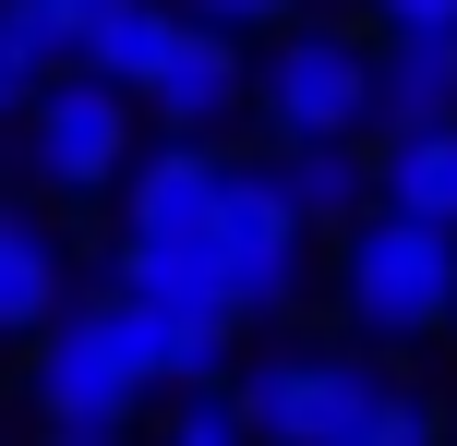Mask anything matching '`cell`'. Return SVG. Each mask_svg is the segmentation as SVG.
I'll return each instance as SVG.
<instances>
[{
  "label": "cell",
  "mask_w": 457,
  "mask_h": 446,
  "mask_svg": "<svg viewBox=\"0 0 457 446\" xmlns=\"http://www.w3.org/2000/svg\"><path fill=\"white\" fill-rule=\"evenodd\" d=\"M145 399H157V386H145V362H133V338H120L109 290H85V302L24 350V410H37V434H133Z\"/></svg>",
  "instance_id": "obj_6"
},
{
  "label": "cell",
  "mask_w": 457,
  "mask_h": 446,
  "mask_svg": "<svg viewBox=\"0 0 457 446\" xmlns=\"http://www.w3.org/2000/svg\"><path fill=\"white\" fill-rule=\"evenodd\" d=\"M445 350H457V326H445Z\"/></svg>",
  "instance_id": "obj_20"
},
{
  "label": "cell",
  "mask_w": 457,
  "mask_h": 446,
  "mask_svg": "<svg viewBox=\"0 0 457 446\" xmlns=\"http://www.w3.org/2000/svg\"><path fill=\"white\" fill-rule=\"evenodd\" d=\"M386 386H397L386 350H361V338H289V350H253L228 399H241V423L265 446H337Z\"/></svg>",
  "instance_id": "obj_7"
},
{
  "label": "cell",
  "mask_w": 457,
  "mask_h": 446,
  "mask_svg": "<svg viewBox=\"0 0 457 446\" xmlns=\"http://www.w3.org/2000/svg\"><path fill=\"white\" fill-rule=\"evenodd\" d=\"M157 446H265V434H253V423H241V399L217 386V399H169Z\"/></svg>",
  "instance_id": "obj_15"
},
{
  "label": "cell",
  "mask_w": 457,
  "mask_h": 446,
  "mask_svg": "<svg viewBox=\"0 0 457 446\" xmlns=\"http://www.w3.org/2000/svg\"><path fill=\"white\" fill-rule=\"evenodd\" d=\"M373 37H457V0H361Z\"/></svg>",
  "instance_id": "obj_17"
},
{
  "label": "cell",
  "mask_w": 457,
  "mask_h": 446,
  "mask_svg": "<svg viewBox=\"0 0 457 446\" xmlns=\"http://www.w3.org/2000/svg\"><path fill=\"white\" fill-rule=\"evenodd\" d=\"M373 85H386V133L457 121V37H373Z\"/></svg>",
  "instance_id": "obj_12"
},
{
  "label": "cell",
  "mask_w": 457,
  "mask_h": 446,
  "mask_svg": "<svg viewBox=\"0 0 457 446\" xmlns=\"http://www.w3.org/2000/svg\"><path fill=\"white\" fill-rule=\"evenodd\" d=\"M37 446H133V434H37Z\"/></svg>",
  "instance_id": "obj_19"
},
{
  "label": "cell",
  "mask_w": 457,
  "mask_h": 446,
  "mask_svg": "<svg viewBox=\"0 0 457 446\" xmlns=\"http://www.w3.org/2000/svg\"><path fill=\"white\" fill-rule=\"evenodd\" d=\"M48 13H61V37H72V61H85L96 37H109V24H133L145 0H48Z\"/></svg>",
  "instance_id": "obj_18"
},
{
  "label": "cell",
  "mask_w": 457,
  "mask_h": 446,
  "mask_svg": "<svg viewBox=\"0 0 457 446\" xmlns=\"http://www.w3.org/2000/svg\"><path fill=\"white\" fill-rule=\"evenodd\" d=\"M325 314L361 350H386V362L397 350H445V326H457V241L373 206L361 230L325 241Z\"/></svg>",
  "instance_id": "obj_2"
},
{
  "label": "cell",
  "mask_w": 457,
  "mask_h": 446,
  "mask_svg": "<svg viewBox=\"0 0 457 446\" xmlns=\"http://www.w3.org/2000/svg\"><path fill=\"white\" fill-rule=\"evenodd\" d=\"M145 145L157 133H145V109L109 72H61V85L24 109L12 157H24V193H37V206H120V181H133Z\"/></svg>",
  "instance_id": "obj_4"
},
{
  "label": "cell",
  "mask_w": 457,
  "mask_h": 446,
  "mask_svg": "<svg viewBox=\"0 0 457 446\" xmlns=\"http://www.w3.org/2000/svg\"><path fill=\"white\" fill-rule=\"evenodd\" d=\"M373 193H386V217H421V230L457 241V121L386 133V145H373Z\"/></svg>",
  "instance_id": "obj_11"
},
{
  "label": "cell",
  "mask_w": 457,
  "mask_h": 446,
  "mask_svg": "<svg viewBox=\"0 0 457 446\" xmlns=\"http://www.w3.org/2000/svg\"><path fill=\"white\" fill-rule=\"evenodd\" d=\"M72 302H85V290H72V254H61V230H48V206L37 193H0V350L24 362Z\"/></svg>",
  "instance_id": "obj_9"
},
{
  "label": "cell",
  "mask_w": 457,
  "mask_h": 446,
  "mask_svg": "<svg viewBox=\"0 0 457 446\" xmlns=\"http://www.w3.org/2000/svg\"><path fill=\"white\" fill-rule=\"evenodd\" d=\"M217 278H228V314H241V326H289V314L325 302V230L277 193L265 157L228 169V206H217Z\"/></svg>",
  "instance_id": "obj_5"
},
{
  "label": "cell",
  "mask_w": 457,
  "mask_h": 446,
  "mask_svg": "<svg viewBox=\"0 0 457 446\" xmlns=\"http://www.w3.org/2000/svg\"><path fill=\"white\" fill-rule=\"evenodd\" d=\"M265 169H277V193H289L325 241L386 206V193H373V145H265Z\"/></svg>",
  "instance_id": "obj_10"
},
{
  "label": "cell",
  "mask_w": 457,
  "mask_h": 446,
  "mask_svg": "<svg viewBox=\"0 0 457 446\" xmlns=\"http://www.w3.org/2000/svg\"><path fill=\"white\" fill-rule=\"evenodd\" d=\"M228 145H145L133 157V181H120V206H109V241L120 254H217V206H228Z\"/></svg>",
  "instance_id": "obj_8"
},
{
  "label": "cell",
  "mask_w": 457,
  "mask_h": 446,
  "mask_svg": "<svg viewBox=\"0 0 457 446\" xmlns=\"http://www.w3.org/2000/svg\"><path fill=\"white\" fill-rule=\"evenodd\" d=\"M61 72H85L72 37H61V13H48V0H0V133H24V109H37Z\"/></svg>",
  "instance_id": "obj_13"
},
{
  "label": "cell",
  "mask_w": 457,
  "mask_h": 446,
  "mask_svg": "<svg viewBox=\"0 0 457 446\" xmlns=\"http://www.w3.org/2000/svg\"><path fill=\"white\" fill-rule=\"evenodd\" d=\"M337 446H445V399L397 374V386H386V399H373V410H361V423H349Z\"/></svg>",
  "instance_id": "obj_14"
},
{
  "label": "cell",
  "mask_w": 457,
  "mask_h": 446,
  "mask_svg": "<svg viewBox=\"0 0 457 446\" xmlns=\"http://www.w3.org/2000/svg\"><path fill=\"white\" fill-rule=\"evenodd\" d=\"M253 121L265 145H386V85H373L361 13H301L289 37L253 48Z\"/></svg>",
  "instance_id": "obj_3"
},
{
  "label": "cell",
  "mask_w": 457,
  "mask_h": 446,
  "mask_svg": "<svg viewBox=\"0 0 457 446\" xmlns=\"http://www.w3.org/2000/svg\"><path fill=\"white\" fill-rule=\"evenodd\" d=\"M169 13H193V24H217V37H289V24H301V0H169Z\"/></svg>",
  "instance_id": "obj_16"
},
{
  "label": "cell",
  "mask_w": 457,
  "mask_h": 446,
  "mask_svg": "<svg viewBox=\"0 0 457 446\" xmlns=\"http://www.w3.org/2000/svg\"><path fill=\"white\" fill-rule=\"evenodd\" d=\"M85 72H109L169 145H217L228 121H253V48L217 37V24H193V13H169V0H145L133 24H109L85 48Z\"/></svg>",
  "instance_id": "obj_1"
}]
</instances>
